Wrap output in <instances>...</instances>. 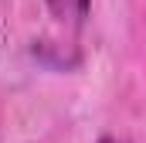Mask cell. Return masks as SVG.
<instances>
[{"instance_id":"obj_1","label":"cell","mask_w":146,"mask_h":143,"mask_svg":"<svg viewBox=\"0 0 146 143\" xmlns=\"http://www.w3.org/2000/svg\"><path fill=\"white\" fill-rule=\"evenodd\" d=\"M44 3H48L51 17H54L58 24L72 27V31H78V27L85 24V17H88V10H92V0H44Z\"/></svg>"},{"instance_id":"obj_2","label":"cell","mask_w":146,"mask_h":143,"mask_svg":"<svg viewBox=\"0 0 146 143\" xmlns=\"http://www.w3.org/2000/svg\"><path fill=\"white\" fill-rule=\"evenodd\" d=\"M99 143H122V140H115V136H102Z\"/></svg>"}]
</instances>
